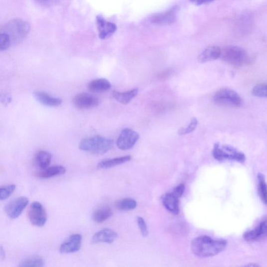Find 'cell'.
<instances>
[{
    "mask_svg": "<svg viewBox=\"0 0 267 267\" xmlns=\"http://www.w3.org/2000/svg\"><path fill=\"white\" fill-rule=\"evenodd\" d=\"M227 245L226 240H214L210 237L203 236L194 239L191 242V248L197 257L210 258L222 252Z\"/></svg>",
    "mask_w": 267,
    "mask_h": 267,
    "instance_id": "1",
    "label": "cell"
},
{
    "mask_svg": "<svg viewBox=\"0 0 267 267\" xmlns=\"http://www.w3.org/2000/svg\"><path fill=\"white\" fill-rule=\"evenodd\" d=\"M30 29L31 26L28 21L20 18H15L8 21L2 31L9 36L11 44H16L26 39Z\"/></svg>",
    "mask_w": 267,
    "mask_h": 267,
    "instance_id": "2",
    "label": "cell"
},
{
    "mask_svg": "<svg viewBox=\"0 0 267 267\" xmlns=\"http://www.w3.org/2000/svg\"><path fill=\"white\" fill-rule=\"evenodd\" d=\"M114 145L112 139L101 136L83 139L79 145L81 150L96 155H103L111 150Z\"/></svg>",
    "mask_w": 267,
    "mask_h": 267,
    "instance_id": "3",
    "label": "cell"
},
{
    "mask_svg": "<svg viewBox=\"0 0 267 267\" xmlns=\"http://www.w3.org/2000/svg\"><path fill=\"white\" fill-rule=\"evenodd\" d=\"M213 101L217 106L228 108H238L243 105V100L238 93L229 88H223L217 91Z\"/></svg>",
    "mask_w": 267,
    "mask_h": 267,
    "instance_id": "4",
    "label": "cell"
},
{
    "mask_svg": "<svg viewBox=\"0 0 267 267\" xmlns=\"http://www.w3.org/2000/svg\"><path fill=\"white\" fill-rule=\"evenodd\" d=\"M213 155L215 159L220 161L225 160H233L243 164L246 160L245 154L237 149L227 145L221 146L219 143L215 144Z\"/></svg>",
    "mask_w": 267,
    "mask_h": 267,
    "instance_id": "5",
    "label": "cell"
},
{
    "mask_svg": "<svg viewBox=\"0 0 267 267\" xmlns=\"http://www.w3.org/2000/svg\"><path fill=\"white\" fill-rule=\"evenodd\" d=\"M220 57L229 64L238 66L247 62L248 54L245 49L240 46L229 45L221 49Z\"/></svg>",
    "mask_w": 267,
    "mask_h": 267,
    "instance_id": "6",
    "label": "cell"
},
{
    "mask_svg": "<svg viewBox=\"0 0 267 267\" xmlns=\"http://www.w3.org/2000/svg\"><path fill=\"white\" fill-rule=\"evenodd\" d=\"M28 216L30 222L34 226L43 227L47 221V215L44 208L38 202H33L30 205Z\"/></svg>",
    "mask_w": 267,
    "mask_h": 267,
    "instance_id": "7",
    "label": "cell"
},
{
    "mask_svg": "<svg viewBox=\"0 0 267 267\" xmlns=\"http://www.w3.org/2000/svg\"><path fill=\"white\" fill-rule=\"evenodd\" d=\"M74 106L78 109L84 110L96 107L100 101L97 97L86 92L79 93L73 98Z\"/></svg>",
    "mask_w": 267,
    "mask_h": 267,
    "instance_id": "8",
    "label": "cell"
},
{
    "mask_svg": "<svg viewBox=\"0 0 267 267\" xmlns=\"http://www.w3.org/2000/svg\"><path fill=\"white\" fill-rule=\"evenodd\" d=\"M139 138L138 133L131 129L126 128L122 130L118 137L117 146L122 150L130 149L135 146Z\"/></svg>",
    "mask_w": 267,
    "mask_h": 267,
    "instance_id": "9",
    "label": "cell"
},
{
    "mask_svg": "<svg viewBox=\"0 0 267 267\" xmlns=\"http://www.w3.org/2000/svg\"><path fill=\"white\" fill-rule=\"evenodd\" d=\"M29 203L26 197H19L7 204L4 208L6 215L11 219H16L20 216Z\"/></svg>",
    "mask_w": 267,
    "mask_h": 267,
    "instance_id": "10",
    "label": "cell"
},
{
    "mask_svg": "<svg viewBox=\"0 0 267 267\" xmlns=\"http://www.w3.org/2000/svg\"><path fill=\"white\" fill-rule=\"evenodd\" d=\"M179 8L178 6H174L164 12L156 14L152 17V22L160 26L172 25L177 20Z\"/></svg>",
    "mask_w": 267,
    "mask_h": 267,
    "instance_id": "11",
    "label": "cell"
},
{
    "mask_svg": "<svg viewBox=\"0 0 267 267\" xmlns=\"http://www.w3.org/2000/svg\"><path fill=\"white\" fill-rule=\"evenodd\" d=\"M82 242V236L79 234L72 235L62 244L60 252L62 254L75 253L80 249Z\"/></svg>",
    "mask_w": 267,
    "mask_h": 267,
    "instance_id": "12",
    "label": "cell"
},
{
    "mask_svg": "<svg viewBox=\"0 0 267 267\" xmlns=\"http://www.w3.org/2000/svg\"><path fill=\"white\" fill-rule=\"evenodd\" d=\"M96 22L99 31V36L101 39L109 38L117 30V27L115 24L106 21L101 16L97 17Z\"/></svg>",
    "mask_w": 267,
    "mask_h": 267,
    "instance_id": "13",
    "label": "cell"
},
{
    "mask_svg": "<svg viewBox=\"0 0 267 267\" xmlns=\"http://www.w3.org/2000/svg\"><path fill=\"white\" fill-rule=\"evenodd\" d=\"M118 237V234L110 229H103L96 233L91 239V243H103L111 244Z\"/></svg>",
    "mask_w": 267,
    "mask_h": 267,
    "instance_id": "14",
    "label": "cell"
},
{
    "mask_svg": "<svg viewBox=\"0 0 267 267\" xmlns=\"http://www.w3.org/2000/svg\"><path fill=\"white\" fill-rule=\"evenodd\" d=\"M33 96L38 102L45 106L59 107L62 103L61 99L53 97L43 91H36L34 92Z\"/></svg>",
    "mask_w": 267,
    "mask_h": 267,
    "instance_id": "15",
    "label": "cell"
},
{
    "mask_svg": "<svg viewBox=\"0 0 267 267\" xmlns=\"http://www.w3.org/2000/svg\"><path fill=\"white\" fill-rule=\"evenodd\" d=\"M267 235L266 220H264L260 225L254 230L249 231L244 234L243 238L247 241H258L266 237Z\"/></svg>",
    "mask_w": 267,
    "mask_h": 267,
    "instance_id": "16",
    "label": "cell"
},
{
    "mask_svg": "<svg viewBox=\"0 0 267 267\" xmlns=\"http://www.w3.org/2000/svg\"><path fill=\"white\" fill-rule=\"evenodd\" d=\"M221 49L217 46H211L205 49L198 56V61L201 63L216 60L220 57Z\"/></svg>",
    "mask_w": 267,
    "mask_h": 267,
    "instance_id": "17",
    "label": "cell"
},
{
    "mask_svg": "<svg viewBox=\"0 0 267 267\" xmlns=\"http://www.w3.org/2000/svg\"><path fill=\"white\" fill-rule=\"evenodd\" d=\"M179 199L172 193H167L162 197V203L167 210L174 215L179 213Z\"/></svg>",
    "mask_w": 267,
    "mask_h": 267,
    "instance_id": "18",
    "label": "cell"
},
{
    "mask_svg": "<svg viewBox=\"0 0 267 267\" xmlns=\"http://www.w3.org/2000/svg\"><path fill=\"white\" fill-rule=\"evenodd\" d=\"M90 91L94 93L106 92L111 88V84L105 78H99L91 81L88 85Z\"/></svg>",
    "mask_w": 267,
    "mask_h": 267,
    "instance_id": "19",
    "label": "cell"
},
{
    "mask_svg": "<svg viewBox=\"0 0 267 267\" xmlns=\"http://www.w3.org/2000/svg\"><path fill=\"white\" fill-rule=\"evenodd\" d=\"M138 90V88H134L126 92L113 91L112 96L115 100H117L120 103L127 104L137 96Z\"/></svg>",
    "mask_w": 267,
    "mask_h": 267,
    "instance_id": "20",
    "label": "cell"
},
{
    "mask_svg": "<svg viewBox=\"0 0 267 267\" xmlns=\"http://www.w3.org/2000/svg\"><path fill=\"white\" fill-rule=\"evenodd\" d=\"M132 157L130 156H126L112 159L103 160L99 162L98 168L101 169H106L119 166L126 163L131 160Z\"/></svg>",
    "mask_w": 267,
    "mask_h": 267,
    "instance_id": "21",
    "label": "cell"
},
{
    "mask_svg": "<svg viewBox=\"0 0 267 267\" xmlns=\"http://www.w3.org/2000/svg\"><path fill=\"white\" fill-rule=\"evenodd\" d=\"M66 169L62 166H54L46 168L38 173V177L42 179H49L64 175Z\"/></svg>",
    "mask_w": 267,
    "mask_h": 267,
    "instance_id": "22",
    "label": "cell"
},
{
    "mask_svg": "<svg viewBox=\"0 0 267 267\" xmlns=\"http://www.w3.org/2000/svg\"><path fill=\"white\" fill-rule=\"evenodd\" d=\"M113 215L111 209L108 207H103L98 209L92 215V219L97 223H102Z\"/></svg>",
    "mask_w": 267,
    "mask_h": 267,
    "instance_id": "23",
    "label": "cell"
},
{
    "mask_svg": "<svg viewBox=\"0 0 267 267\" xmlns=\"http://www.w3.org/2000/svg\"><path fill=\"white\" fill-rule=\"evenodd\" d=\"M51 155L46 151H39L35 156V163L42 170L49 167L51 162Z\"/></svg>",
    "mask_w": 267,
    "mask_h": 267,
    "instance_id": "24",
    "label": "cell"
},
{
    "mask_svg": "<svg viewBox=\"0 0 267 267\" xmlns=\"http://www.w3.org/2000/svg\"><path fill=\"white\" fill-rule=\"evenodd\" d=\"M115 206L119 210L130 211L136 208L137 203L134 199L126 198L118 201L116 203Z\"/></svg>",
    "mask_w": 267,
    "mask_h": 267,
    "instance_id": "25",
    "label": "cell"
},
{
    "mask_svg": "<svg viewBox=\"0 0 267 267\" xmlns=\"http://www.w3.org/2000/svg\"><path fill=\"white\" fill-rule=\"evenodd\" d=\"M44 266V261L41 257L33 256L23 260L19 265L21 267H41Z\"/></svg>",
    "mask_w": 267,
    "mask_h": 267,
    "instance_id": "26",
    "label": "cell"
},
{
    "mask_svg": "<svg viewBox=\"0 0 267 267\" xmlns=\"http://www.w3.org/2000/svg\"><path fill=\"white\" fill-rule=\"evenodd\" d=\"M259 181V192L262 202L267 204V185L265 178L262 173H260L258 176Z\"/></svg>",
    "mask_w": 267,
    "mask_h": 267,
    "instance_id": "27",
    "label": "cell"
},
{
    "mask_svg": "<svg viewBox=\"0 0 267 267\" xmlns=\"http://www.w3.org/2000/svg\"><path fill=\"white\" fill-rule=\"evenodd\" d=\"M252 95L255 97L266 98L267 96V85L261 83L255 86L252 90Z\"/></svg>",
    "mask_w": 267,
    "mask_h": 267,
    "instance_id": "28",
    "label": "cell"
},
{
    "mask_svg": "<svg viewBox=\"0 0 267 267\" xmlns=\"http://www.w3.org/2000/svg\"><path fill=\"white\" fill-rule=\"evenodd\" d=\"M16 189V186L13 184L5 186L0 188V201L7 200L13 193Z\"/></svg>",
    "mask_w": 267,
    "mask_h": 267,
    "instance_id": "29",
    "label": "cell"
},
{
    "mask_svg": "<svg viewBox=\"0 0 267 267\" xmlns=\"http://www.w3.org/2000/svg\"><path fill=\"white\" fill-rule=\"evenodd\" d=\"M10 45L11 42L7 34L0 31V52L8 49Z\"/></svg>",
    "mask_w": 267,
    "mask_h": 267,
    "instance_id": "30",
    "label": "cell"
},
{
    "mask_svg": "<svg viewBox=\"0 0 267 267\" xmlns=\"http://www.w3.org/2000/svg\"><path fill=\"white\" fill-rule=\"evenodd\" d=\"M197 125H198V121L196 118H193L189 126L186 127L185 128H181L179 130L178 134L182 136L190 134L196 129Z\"/></svg>",
    "mask_w": 267,
    "mask_h": 267,
    "instance_id": "31",
    "label": "cell"
},
{
    "mask_svg": "<svg viewBox=\"0 0 267 267\" xmlns=\"http://www.w3.org/2000/svg\"><path fill=\"white\" fill-rule=\"evenodd\" d=\"M137 225L144 237H147L149 234V231L147 224L144 219L141 217H138L137 219Z\"/></svg>",
    "mask_w": 267,
    "mask_h": 267,
    "instance_id": "32",
    "label": "cell"
},
{
    "mask_svg": "<svg viewBox=\"0 0 267 267\" xmlns=\"http://www.w3.org/2000/svg\"><path fill=\"white\" fill-rule=\"evenodd\" d=\"M12 101V97L8 92L5 91L0 92V102L3 106L7 107Z\"/></svg>",
    "mask_w": 267,
    "mask_h": 267,
    "instance_id": "33",
    "label": "cell"
},
{
    "mask_svg": "<svg viewBox=\"0 0 267 267\" xmlns=\"http://www.w3.org/2000/svg\"><path fill=\"white\" fill-rule=\"evenodd\" d=\"M185 185L183 183H182L175 188L173 192V194L175 195L178 199L181 198V196L183 195L185 191Z\"/></svg>",
    "mask_w": 267,
    "mask_h": 267,
    "instance_id": "34",
    "label": "cell"
},
{
    "mask_svg": "<svg viewBox=\"0 0 267 267\" xmlns=\"http://www.w3.org/2000/svg\"><path fill=\"white\" fill-rule=\"evenodd\" d=\"M173 73L171 69H167L158 74V78L160 80H164L170 77Z\"/></svg>",
    "mask_w": 267,
    "mask_h": 267,
    "instance_id": "35",
    "label": "cell"
},
{
    "mask_svg": "<svg viewBox=\"0 0 267 267\" xmlns=\"http://www.w3.org/2000/svg\"><path fill=\"white\" fill-rule=\"evenodd\" d=\"M34 1L42 6H49L55 3L56 0H34Z\"/></svg>",
    "mask_w": 267,
    "mask_h": 267,
    "instance_id": "36",
    "label": "cell"
},
{
    "mask_svg": "<svg viewBox=\"0 0 267 267\" xmlns=\"http://www.w3.org/2000/svg\"><path fill=\"white\" fill-rule=\"evenodd\" d=\"M194 4L197 5H201L210 3L214 1V0H190Z\"/></svg>",
    "mask_w": 267,
    "mask_h": 267,
    "instance_id": "37",
    "label": "cell"
},
{
    "mask_svg": "<svg viewBox=\"0 0 267 267\" xmlns=\"http://www.w3.org/2000/svg\"><path fill=\"white\" fill-rule=\"evenodd\" d=\"M0 258L4 260L6 258V254L4 249L2 246H0Z\"/></svg>",
    "mask_w": 267,
    "mask_h": 267,
    "instance_id": "38",
    "label": "cell"
},
{
    "mask_svg": "<svg viewBox=\"0 0 267 267\" xmlns=\"http://www.w3.org/2000/svg\"><path fill=\"white\" fill-rule=\"evenodd\" d=\"M247 267H259L260 265L255 264H251L248 265H246Z\"/></svg>",
    "mask_w": 267,
    "mask_h": 267,
    "instance_id": "39",
    "label": "cell"
}]
</instances>
